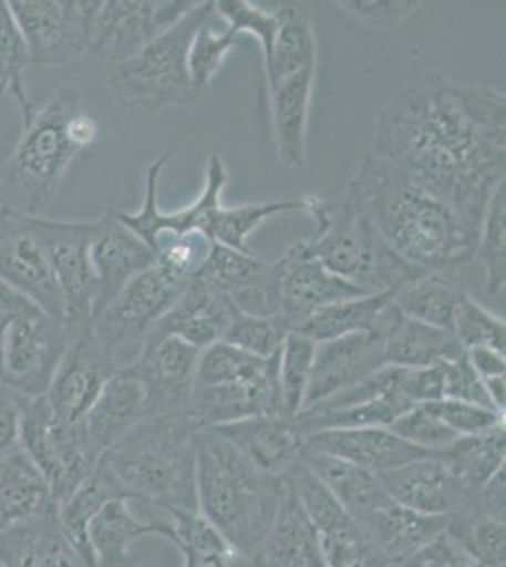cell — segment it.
Segmentation results:
<instances>
[{
  "instance_id": "1",
  "label": "cell",
  "mask_w": 506,
  "mask_h": 567,
  "mask_svg": "<svg viewBox=\"0 0 506 567\" xmlns=\"http://www.w3.org/2000/svg\"><path fill=\"white\" fill-rule=\"evenodd\" d=\"M371 154L397 165L473 231L506 173V95L427 74L379 110Z\"/></svg>"
},
{
  "instance_id": "2",
  "label": "cell",
  "mask_w": 506,
  "mask_h": 567,
  "mask_svg": "<svg viewBox=\"0 0 506 567\" xmlns=\"http://www.w3.org/2000/svg\"><path fill=\"white\" fill-rule=\"evenodd\" d=\"M347 194L406 264L422 271H457L475 259L481 235L397 165L369 152Z\"/></svg>"
},
{
  "instance_id": "3",
  "label": "cell",
  "mask_w": 506,
  "mask_h": 567,
  "mask_svg": "<svg viewBox=\"0 0 506 567\" xmlns=\"http://www.w3.org/2000/svg\"><path fill=\"white\" fill-rule=\"evenodd\" d=\"M203 432L189 411L142 420L104 452L99 467L128 502L197 511V451Z\"/></svg>"
},
{
  "instance_id": "4",
  "label": "cell",
  "mask_w": 506,
  "mask_h": 567,
  "mask_svg": "<svg viewBox=\"0 0 506 567\" xmlns=\"http://www.w3.org/2000/svg\"><path fill=\"white\" fill-rule=\"evenodd\" d=\"M197 507L200 515L242 555L254 558L286 496V481L244 458L211 430L195 437Z\"/></svg>"
},
{
  "instance_id": "5",
  "label": "cell",
  "mask_w": 506,
  "mask_h": 567,
  "mask_svg": "<svg viewBox=\"0 0 506 567\" xmlns=\"http://www.w3.org/2000/svg\"><path fill=\"white\" fill-rule=\"evenodd\" d=\"M304 213L316 221L314 239L308 240L316 258L365 293L395 291L425 272L399 258L348 194L337 200L308 195Z\"/></svg>"
},
{
  "instance_id": "6",
  "label": "cell",
  "mask_w": 506,
  "mask_h": 567,
  "mask_svg": "<svg viewBox=\"0 0 506 567\" xmlns=\"http://www.w3.org/2000/svg\"><path fill=\"white\" fill-rule=\"evenodd\" d=\"M214 16V2H197L176 25L152 40L136 55L116 65H106V84L114 101L123 110L144 114L199 103L203 95L193 87L187 53L195 33Z\"/></svg>"
},
{
  "instance_id": "7",
  "label": "cell",
  "mask_w": 506,
  "mask_h": 567,
  "mask_svg": "<svg viewBox=\"0 0 506 567\" xmlns=\"http://www.w3.org/2000/svg\"><path fill=\"white\" fill-rule=\"evenodd\" d=\"M82 112L76 90L61 87L44 106H37L21 130L10 159L0 173V184L20 195L25 213L40 216L58 194L66 171L82 144L76 141L72 123Z\"/></svg>"
},
{
  "instance_id": "8",
  "label": "cell",
  "mask_w": 506,
  "mask_h": 567,
  "mask_svg": "<svg viewBox=\"0 0 506 567\" xmlns=\"http://www.w3.org/2000/svg\"><path fill=\"white\" fill-rule=\"evenodd\" d=\"M71 341L61 320L0 282V386L44 395Z\"/></svg>"
},
{
  "instance_id": "9",
  "label": "cell",
  "mask_w": 506,
  "mask_h": 567,
  "mask_svg": "<svg viewBox=\"0 0 506 567\" xmlns=\"http://www.w3.org/2000/svg\"><path fill=\"white\" fill-rule=\"evenodd\" d=\"M20 449L44 475L55 503L71 496L99 464L85 441L82 422H61L44 395L31 398L23 405Z\"/></svg>"
},
{
  "instance_id": "10",
  "label": "cell",
  "mask_w": 506,
  "mask_h": 567,
  "mask_svg": "<svg viewBox=\"0 0 506 567\" xmlns=\"http://www.w3.org/2000/svg\"><path fill=\"white\" fill-rule=\"evenodd\" d=\"M283 481L312 524L328 567H388L361 524L301 460L291 465Z\"/></svg>"
},
{
  "instance_id": "11",
  "label": "cell",
  "mask_w": 506,
  "mask_h": 567,
  "mask_svg": "<svg viewBox=\"0 0 506 567\" xmlns=\"http://www.w3.org/2000/svg\"><path fill=\"white\" fill-rule=\"evenodd\" d=\"M31 65L64 66L90 50L101 0H12Z\"/></svg>"
},
{
  "instance_id": "12",
  "label": "cell",
  "mask_w": 506,
  "mask_h": 567,
  "mask_svg": "<svg viewBox=\"0 0 506 567\" xmlns=\"http://www.w3.org/2000/svg\"><path fill=\"white\" fill-rule=\"evenodd\" d=\"M359 296L369 293L329 271L308 243L289 246L282 258L270 264L267 275L270 315L283 318L289 331L323 307Z\"/></svg>"
},
{
  "instance_id": "13",
  "label": "cell",
  "mask_w": 506,
  "mask_h": 567,
  "mask_svg": "<svg viewBox=\"0 0 506 567\" xmlns=\"http://www.w3.org/2000/svg\"><path fill=\"white\" fill-rule=\"evenodd\" d=\"M189 282L155 264L136 275L91 322V328L110 352L117 355L122 350L135 349L138 355L152 328L178 301Z\"/></svg>"
},
{
  "instance_id": "14",
  "label": "cell",
  "mask_w": 506,
  "mask_h": 567,
  "mask_svg": "<svg viewBox=\"0 0 506 567\" xmlns=\"http://www.w3.org/2000/svg\"><path fill=\"white\" fill-rule=\"evenodd\" d=\"M0 282L63 322V297L53 280L39 216L0 207Z\"/></svg>"
},
{
  "instance_id": "15",
  "label": "cell",
  "mask_w": 506,
  "mask_h": 567,
  "mask_svg": "<svg viewBox=\"0 0 506 567\" xmlns=\"http://www.w3.org/2000/svg\"><path fill=\"white\" fill-rule=\"evenodd\" d=\"M39 227L53 280L63 297L64 328L74 339L93 322L95 275L90 258L93 221H63L39 216Z\"/></svg>"
},
{
  "instance_id": "16",
  "label": "cell",
  "mask_w": 506,
  "mask_h": 567,
  "mask_svg": "<svg viewBox=\"0 0 506 567\" xmlns=\"http://www.w3.org/2000/svg\"><path fill=\"white\" fill-rule=\"evenodd\" d=\"M197 2L173 0H109L101 2L91 31L93 58L106 65H116L133 58L159 34L176 25Z\"/></svg>"
},
{
  "instance_id": "17",
  "label": "cell",
  "mask_w": 506,
  "mask_h": 567,
  "mask_svg": "<svg viewBox=\"0 0 506 567\" xmlns=\"http://www.w3.org/2000/svg\"><path fill=\"white\" fill-rule=\"evenodd\" d=\"M199 355V349L176 337L144 341L138 355L123 371L141 382L146 419L189 409Z\"/></svg>"
},
{
  "instance_id": "18",
  "label": "cell",
  "mask_w": 506,
  "mask_h": 567,
  "mask_svg": "<svg viewBox=\"0 0 506 567\" xmlns=\"http://www.w3.org/2000/svg\"><path fill=\"white\" fill-rule=\"evenodd\" d=\"M117 369L116 354L99 341L90 326L69 344L44 393L45 401L61 422L80 424Z\"/></svg>"
},
{
  "instance_id": "19",
  "label": "cell",
  "mask_w": 506,
  "mask_h": 567,
  "mask_svg": "<svg viewBox=\"0 0 506 567\" xmlns=\"http://www.w3.org/2000/svg\"><path fill=\"white\" fill-rule=\"evenodd\" d=\"M171 157L173 154L161 155L146 171V197H144L141 213L117 210V216L123 224L135 233L136 237H141L149 248H154L155 240L159 239L161 235L178 237L189 231H203L208 235L211 219L221 208V194L229 181L224 159L219 155L211 154L206 165L205 189L199 199L176 213H161L157 205V184Z\"/></svg>"
},
{
  "instance_id": "20",
  "label": "cell",
  "mask_w": 506,
  "mask_h": 567,
  "mask_svg": "<svg viewBox=\"0 0 506 567\" xmlns=\"http://www.w3.org/2000/svg\"><path fill=\"white\" fill-rule=\"evenodd\" d=\"M90 258L95 275L93 320L136 275L157 264L154 250L123 224L117 208H109L93 221Z\"/></svg>"
},
{
  "instance_id": "21",
  "label": "cell",
  "mask_w": 506,
  "mask_h": 567,
  "mask_svg": "<svg viewBox=\"0 0 506 567\" xmlns=\"http://www.w3.org/2000/svg\"><path fill=\"white\" fill-rule=\"evenodd\" d=\"M393 502L425 516H450L473 509L475 492L450 473L433 454L379 475Z\"/></svg>"
},
{
  "instance_id": "22",
  "label": "cell",
  "mask_w": 506,
  "mask_h": 567,
  "mask_svg": "<svg viewBox=\"0 0 506 567\" xmlns=\"http://www.w3.org/2000/svg\"><path fill=\"white\" fill-rule=\"evenodd\" d=\"M384 365V339L380 333H350L316 342L304 409L355 386Z\"/></svg>"
},
{
  "instance_id": "23",
  "label": "cell",
  "mask_w": 506,
  "mask_h": 567,
  "mask_svg": "<svg viewBox=\"0 0 506 567\" xmlns=\"http://www.w3.org/2000/svg\"><path fill=\"white\" fill-rule=\"evenodd\" d=\"M237 312L229 297L195 278L146 339L176 337L195 349L205 350L224 339Z\"/></svg>"
},
{
  "instance_id": "24",
  "label": "cell",
  "mask_w": 506,
  "mask_h": 567,
  "mask_svg": "<svg viewBox=\"0 0 506 567\" xmlns=\"http://www.w3.org/2000/svg\"><path fill=\"white\" fill-rule=\"evenodd\" d=\"M307 451L321 452L333 458L344 460L382 475L397 470L414 460L430 456V452L406 443L390 427H352V430H326L310 433L302 439Z\"/></svg>"
},
{
  "instance_id": "25",
  "label": "cell",
  "mask_w": 506,
  "mask_h": 567,
  "mask_svg": "<svg viewBox=\"0 0 506 567\" xmlns=\"http://www.w3.org/2000/svg\"><path fill=\"white\" fill-rule=\"evenodd\" d=\"M148 535L173 542V523L136 516L127 499L104 503L87 528L95 567H141L142 558L136 555L135 545Z\"/></svg>"
},
{
  "instance_id": "26",
  "label": "cell",
  "mask_w": 506,
  "mask_h": 567,
  "mask_svg": "<svg viewBox=\"0 0 506 567\" xmlns=\"http://www.w3.org/2000/svg\"><path fill=\"white\" fill-rule=\"evenodd\" d=\"M187 411L192 413L200 430H210L265 414L282 416L278 398V355L272 368L256 381L227 386H195L192 405Z\"/></svg>"
},
{
  "instance_id": "27",
  "label": "cell",
  "mask_w": 506,
  "mask_h": 567,
  "mask_svg": "<svg viewBox=\"0 0 506 567\" xmlns=\"http://www.w3.org/2000/svg\"><path fill=\"white\" fill-rule=\"evenodd\" d=\"M210 430L227 439L244 458L275 477H283L301 458L302 435L283 416H251Z\"/></svg>"
},
{
  "instance_id": "28",
  "label": "cell",
  "mask_w": 506,
  "mask_h": 567,
  "mask_svg": "<svg viewBox=\"0 0 506 567\" xmlns=\"http://www.w3.org/2000/svg\"><path fill=\"white\" fill-rule=\"evenodd\" d=\"M2 567H85L64 534L58 503L31 520L0 534Z\"/></svg>"
},
{
  "instance_id": "29",
  "label": "cell",
  "mask_w": 506,
  "mask_h": 567,
  "mask_svg": "<svg viewBox=\"0 0 506 567\" xmlns=\"http://www.w3.org/2000/svg\"><path fill=\"white\" fill-rule=\"evenodd\" d=\"M270 261L251 251L235 250L214 243L199 280L231 299L240 312L254 317H272L267 299Z\"/></svg>"
},
{
  "instance_id": "30",
  "label": "cell",
  "mask_w": 506,
  "mask_h": 567,
  "mask_svg": "<svg viewBox=\"0 0 506 567\" xmlns=\"http://www.w3.org/2000/svg\"><path fill=\"white\" fill-rule=\"evenodd\" d=\"M146 420L144 414V390L123 368L106 382L103 392L82 420L85 441L96 460L116 445L117 441Z\"/></svg>"
},
{
  "instance_id": "31",
  "label": "cell",
  "mask_w": 506,
  "mask_h": 567,
  "mask_svg": "<svg viewBox=\"0 0 506 567\" xmlns=\"http://www.w3.org/2000/svg\"><path fill=\"white\" fill-rule=\"evenodd\" d=\"M314 82L316 71H307L269 85L276 150L283 167L293 171L307 163L308 114Z\"/></svg>"
},
{
  "instance_id": "32",
  "label": "cell",
  "mask_w": 506,
  "mask_h": 567,
  "mask_svg": "<svg viewBox=\"0 0 506 567\" xmlns=\"http://www.w3.org/2000/svg\"><path fill=\"white\" fill-rule=\"evenodd\" d=\"M382 339L385 365L393 368H435L443 361L457 360L465 354L454 331L404 317L397 307L385 326Z\"/></svg>"
},
{
  "instance_id": "33",
  "label": "cell",
  "mask_w": 506,
  "mask_h": 567,
  "mask_svg": "<svg viewBox=\"0 0 506 567\" xmlns=\"http://www.w3.org/2000/svg\"><path fill=\"white\" fill-rule=\"evenodd\" d=\"M251 561L254 567H328L314 528L288 486L272 528Z\"/></svg>"
},
{
  "instance_id": "34",
  "label": "cell",
  "mask_w": 506,
  "mask_h": 567,
  "mask_svg": "<svg viewBox=\"0 0 506 567\" xmlns=\"http://www.w3.org/2000/svg\"><path fill=\"white\" fill-rule=\"evenodd\" d=\"M380 555L388 566L406 560L416 550L443 534L448 524L446 516H425L416 511L406 509L391 499L388 505L374 511L361 520Z\"/></svg>"
},
{
  "instance_id": "35",
  "label": "cell",
  "mask_w": 506,
  "mask_h": 567,
  "mask_svg": "<svg viewBox=\"0 0 506 567\" xmlns=\"http://www.w3.org/2000/svg\"><path fill=\"white\" fill-rule=\"evenodd\" d=\"M299 460L320 478V483L358 523L391 502L379 475L371 471L321 452L307 451L304 446Z\"/></svg>"
},
{
  "instance_id": "36",
  "label": "cell",
  "mask_w": 506,
  "mask_h": 567,
  "mask_svg": "<svg viewBox=\"0 0 506 567\" xmlns=\"http://www.w3.org/2000/svg\"><path fill=\"white\" fill-rule=\"evenodd\" d=\"M395 310L393 291L344 299L314 312L296 329L314 342L331 341L350 333H384Z\"/></svg>"
},
{
  "instance_id": "37",
  "label": "cell",
  "mask_w": 506,
  "mask_h": 567,
  "mask_svg": "<svg viewBox=\"0 0 506 567\" xmlns=\"http://www.w3.org/2000/svg\"><path fill=\"white\" fill-rule=\"evenodd\" d=\"M465 296L457 271H425L393 291V305L404 317L454 331L455 310Z\"/></svg>"
},
{
  "instance_id": "38",
  "label": "cell",
  "mask_w": 506,
  "mask_h": 567,
  "mask_svg": "<svg viewBox=\"0 0 506 567\" xmlns=\"http://www.w3.org/2000/svg\"><path fill=\"white\" fill-rule=\"evenodd\" d=\"M53 503L44 475L25 452L18 449L0 462V534L42 515Z\"/></svg>"
},
{
  "instance_id": "39",
  "label": "cell",
  "mask_w": 506,
  "mask_h": 567,
  "mask_svg": "<svg viewBox=\"0 0 506 567\" xmlns=\"http://www.w3.org/2000/svg\"><path fill=\"white\" fill-rule=\"evenodd\" d=\"M275 44L270 58L265 61L267 84L272 85L283 78L296 76L301 72L316 71L318 45L314 27L308 13L296 4H282L276 12Z\"/></svg>"
},
{
  "instance_id": "40",
  "label": "cell",
  "mask_w": 506,
  "mask_h": 567,
  "mask_svg": "<svg viewBox=\"0 0 506 567\" xmlns=\"http://www.w3.org/2000/svg\"><path fill=\"white\" fill-rule=\"evenodd\" d=\"M454 477L459 478L471 492H481L492 478L505 470V425L481 435L457 437L443 451L433 452Z\"/></svg>"
},
{
  "instance_id": "41",
  "label": "cell",
  "mask_w": 506,
  "mask_h": 567,
  "mask_svg": "<svg viewBox=\"0 0 506 567\" xmlns=\"http://www.w3.org/2000/svg\"><path fill=\"white\" fill-rule=\"evenodd\" d=\"M173 543L184 556L182 567H254V561L214 528L197 511H171Z\"/></svg>"
},
{
  "instance_id": "42",
  "label": "cell",
  "mask_w": 506,
  "mask_h": 567,
  "mask_svg": "<svg viewBox=\"0 0 506 567\" xmlns=\"http://www.w3.org/2000/svg\"><path fill=\"white\" fill-rule=\"evenodd\" d=\"M316 342L308 337L289 331L278 354V398L280 414L293 420L302 413L307 400L310 374L314 363Z\"/></svg>"
},
{
  "instance_id": "43",
  "label": "cell",
  "mask_w": 506,
  "mask_h": 567,
  "mask_svg": "<svg viewBox=\"0 0 506 567\" xmlns=\"http://www.w3.org/2000/svg\"><path fill=\"white\" fill-rule=\"evenodd\" d=\"M29 65V50L18 21L13 18L12 8L7 0H0V97H12L16 101L23 123L37 110L23 84V74Z\"/></svg>"
},
{
  "instance_id": "44",
  "label": "cell",
  "mask_w": 506,
  "mask_h": 567,
  "mask_svg": "<svg viewBox=\"0 0 506 567\" xmlns=\"http://www.w3.org/2000/svg\"><path fill=\"white\" fill-rule=\"evenodd\" d=\"M276 355L264 360L233 347L229 342H214L208 349L200 350L195 386H227L256 381L272 368Z\"/></svg>"
},
{
  "instance_id": "45",
  "label": "cell",
  "mask_w": 506,
  "mask_h": 567,
  "mask_svg": "<svg viewBox=\"0 0 506 567\" xmlns=\"http://www.w3.org/2000/svg\"><path fill=\"white\" fill-rule=\"evenodd\" d=\"M293 210L304 213V197L293 200L250 203V205L235 208L221 207L211 219L208 237L218 245L229 246L235 250L251 251L246 246V240L257 227L276 214L293 213Z\"/></svg>"
},
{
  "instance_id": "46",
  "label": "cell",
  "mask_w": 506,
  "mask_h": 567,
  "mask_svg": "<svg viewBox=\"0 0 506 567\" xmlns=\"http://www.w3.org/2000/svg\"><path fill=\"white\" fill-rule=\"evenodd\" d=\"M506 186H497L487 203L482 219L481 237L476 245L475 258L481 261L486 275V290L489 296H500L506 286Z\"/></svg>"
},
{
  "instance_id": "47",
  "label": "cell",
  "mask_w": 506,
  "mask_h": 567,
  "mask_svg": "<svg viewBox=\"0 0 506 567\" xmlns=\"http://www.w3.org/2000/svg\"><path fill=\"white\" fill-rule=\"evenodd\" d=\"M446 529L482 567H506L505 520L467 511L450 516Z\"/></svg>"
},
{
  "instance_id": "48",
  "label": "cell",
  "mask_w": 506,
  "mask_h": 567,
  "mask_svg": "<svg viewBox=\"0 0 506 567\" xmlns=\"http://www.w3.org/2000/svg\"><path fill=\"white\" fill-rule=\"evenodd\" d=\"M288 336L289 326L283 318L254 317L238 310L221 341L248 354L270 360L280 352Z\"/></svg>"
},
{
  "instance_id": "49",
  "label": "cell",
  "mask_w": 506,
  "mask_h": 567,
  "mask_svg": "<svg viewBox=\"0 0 506 567\" xmlns=\"http://www.w3.org/2000/svg\"><path fill=\"white\" fill-rule=\"evenodd\" d=\"M240 34L227 29L224 33H216L211 23H205L193 37L189 53H187V69L192 76V84L205 97L206 91L210 87L211 78L224 65L227 55L238 44Z\"/></svg>"
},
{
  "instance_id": "50",
  "label": "cell",
  "mask_w": 506,
  "mask_h": 567,
  "mask_svg": "<svg viewBox=\"0 0 506 567\" xmlns=\"http://www.w3.org/2000/svg\"><path fill=\"white\" fill-rule=\"evenodd\" d=\"M211 246L214 240L205 233L189 231L178 237L161 235L152 250L157 258V265L167 269L171 275L184 280H195L210 256Z\"/></svg>"
},
{
  "instance_id": "51",
  "label": "cell",
  "mask_w": 506,
  "mask_h": 567,
  "mask_svg": "<svg viewBox=\"0 0 506 567\" xmlns=\"http://www.w3.org/2000/svg\"><path fill=\"white\" fill-rule=\"evenodd\" d=\"M454 336L465 352L471 349H494L506 354V323L494 317L471 296L463 297L455 310Z\"/></svg>"
},
{
  "instance_id": "52",
  "label": "cell",
  "mask_w": 506,
  "mask_h": 567,
  "mask_svg": "<svg viewBox=\"0 0 506 567\" xmlns=\"http://www.w3.org/2000/svg\"><path fill=\"white\" fill-rule=\"evenodd\" d=\"M390 430L406 443L430 452V454L443 451L444 446H448L459 437L427 405L414 406L401 419L395 420L390 425Z\"/></svg>"
},
{
  "instance_id": "53",
  "label": "cell",
  "mask_w": 506,
  "mask_h": 567,
  "mask_svg": "<svg viewBox=\"0 0 506 567\" xmlns=\"http://www.w3.org/2000/svg\"><path fill=\"white\" fill-rule=\"evenodd\" d=\"M214 10L229 23V29L235 33H248L256 37L264 50V61L270 58L272 44H275L276 27H278L276 12H265L246 0H219V2H214Z\"/></svg>"
},
{
  "instance_id": "54",
  "label": "cell",
  "mask_w": 506,
  "mask_h": 567,
  "mask_svg": "<svg viewBox=\"0 0 506 567\" xmlns=\"http://www.w3.org/2000/svg\"><path fill=\"white\" fill-rule=\"evenodd\" d=\"M427 406L459 437L481 435V433L492 432L499 425H505V414L497 413L487 406L475 405V403L441 400L427 403Z\"/></svg>"
},
{
  "instance_id": "55",
  "label": "cell",
  "mask_w": 506,
  "mask_h": 567,
  "mask_svg": "<svg viewBox=\"0 0 506 567\" xmlns=\"http://www.w3.org/2000/svg\"><path fill=\"white\" fill-rule=\"evenodd\" d=\"M339 7L361 25L395 31L420 12L422 2L412 0H340Z\"/></svg>"
},
{
  "instance_id": "56",
  "label": "cell",
  "mask_w": 506,
  "mask_h": 567,
  "mask_svg": "<svg viewBox=\"0 0 506 567\" xmlns=\"http://www.w3.org/2000/svg\"><path fill=\"white\" fill-rule=\"evenodd\" d=\"M438 369L443 374V400L465 401L495 411L494 403L487 395L486 384L468 363L467 352L457 360L438 363Z\"/></svg>"
},
{
  "instance_id": "57",
  "label": "cell",
  "mask_w": 506,
  "mask_h": 567,
  "mask_svg": "<svg viewBox=\"0 0 506 567\" xmlns=\"http://www.w3.org/2000/svg\"><path fill=\"white\" fill-rule=\"evenodd\" d=\"M388 567H482L467 548L444 529L406 560Z\"/></svg>"
},
{
  "instance_id": "58",
  "label": "cell",
  "mask_w": 506,
  "mask_h": 567,
  "mask_svg": "<svg viewBox=\"0 0 506 567\" xmlns=\"http://www.w3.org/2000/svg\"><path fill=\"white\" fill-rule=\"evenodd\" d=\"M29 398L0 386V462L20 449L21 411Z\"/></svg>"
},
{
  "instance_id": "59",
  "label": "cell",
  "mask_w": 506,
  "mask_h": 567,
  "mask_svg": "<svg viewBox=\"0 0 506 567\" xmlns=\"http://www.w3.org/2000/svg\"><path fill=\"white\" fill-rule=\"evenodd\" d=\"M467 360L482 381L505 377L506 360L503 352L494 349H471L467 350Z\"/></svg>"
},
{
  "instance_id": "60",
  "label": "cell",
  "mask_w": 506,
  "mask_h": 567,
  "mask_svg": "<svg viewBox=\"0 0 506 567\" xmlns=\"http://www.w3.org/2000/svg\"><path fill=\"white\" fill-rule=\"evenodd\" d=\"M0 567H2V566H0Z\"/></svg>"
}]
</instances>
